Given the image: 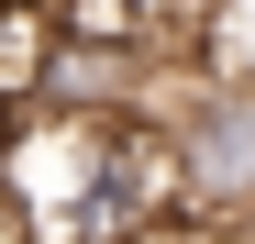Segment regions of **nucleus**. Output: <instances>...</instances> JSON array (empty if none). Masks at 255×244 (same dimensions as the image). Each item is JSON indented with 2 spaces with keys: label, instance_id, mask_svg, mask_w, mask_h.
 Instances as JSON below:
<instances>
[{
  "label": "nucleus",
  "instance_id": "f257e3e1",
  "mask_svg": "<svg viewBox=\"0 0 255 244\" xmlns=\"http://www.w3.org/2000/svg\"><path fill=\"white\" fill-rule=\"evenodd\" d=\"M0 200L33 244H144L189 222V167L155 111H67L33 100L0 133Z\"/></svg>",
  "mask_w": 255,
  "mask_h": 244
},
{
  "label": "nucleus",
  "instance_id": "f03ea898",
  "mask_svg": "<svg viewBox=\"0 0 255 244\" xmlns=\"http://www.w3.org/2000/svg\"><path fill=\"white\" fill-rule=\"evenodd\" d=\"M0 244H33V233H22V211H11V200H0Z\"/></svg>",
  "mask_w": 255,
  "mask_h": 244
}]
</instances>
